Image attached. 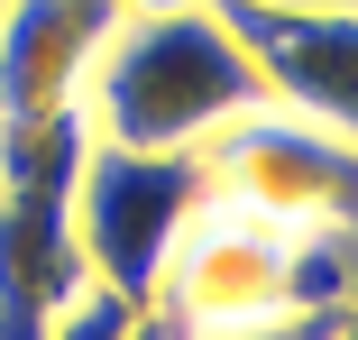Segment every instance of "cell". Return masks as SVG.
<instances>
[{"mask_svg": "<svg viewBox=\"0 0 358 340\" xmlns=\"http://www.w3.org/2000/svg\"><path fill=\"white\" fill-rule=\"evenodd\" d=\"M129 340H184V331H175L166 313H138V331H129Z\"/></svg>", "mask_w": 358, "mask_h": 340, "instance_id": "8", "label": "cell"}, {"mask_svg": "<svg viewBox=\"0 0 358 340\" xmlns=\"http://www.w3.org/2000/svg\"><path fill=\"white\" fill-rule=\"evenodd\" d=\"M211 193L239 202V212L257 221H285V230H303V221H349V193H358V166H349V129L331 120H303V111H239L221 139H202L193 148Z\"/></svg>", "mask_w": 358, "mask_h": 340, "instance_id": "3", "label": "cell"}, {"mask_svg": "<svg viewBox=\"0 0 358 340\" xmlns=\"http://www.w3.org/2000/svg\"><path fill=\"white\" fill-rule=\"evenodd\" d=\"M257 74L230 46V28L211 19V0L184 10H120L110 37L92 46V74L74 92L83 129L101 148H202L221 139L239 111H257Z\"/></svg>", "mask_w": 358, "mask_h": 340, "instance_id": "1", "label": "cell"}, {"mask_svg": "<svg viewBox=\"0 0 358 340\" xmlns=\"http://www.w3.org/2000/svg\"><path fill=\"white\" fill-rule=\"evenodd\" d=\"M148 313H166L175 331H221V322L285 313V221H257V212L211 193L193 212V230L175 239L166 285H157Z\"/></svg>", "mask_w": 358, "mask_h": 340, "instance_id": "4", "label": "cell"}, {"mask_svg": "<svg viewBox=\"0 0 358 340\" xmlns=\"http://www.w3.org/2000/svg\"><path fill=\"white\" fill-rule=\"evenodd\" d=\"M202 202H211L202 157H184V148H101L92 139L83 166H74V193H64V230H74L83 285L148 313L157 285H166V257L193 230Z\"/></svg>", "mask_w": 358, "mask_h": 340, "instance_id": "2", "label": "cell"}, {"mask_svg": "<svg viewBox=\"0 0 358 340\" xmlns=\"http://www.w3.org/2000/svg\"><path fill=\"white\" fill-rule=\"evenodd\" d=\"M275 111L349 129L358 120V10H285V0H211Z\"/></svg>", "mask_w": 358, "mask_h": 340, "instance_id": "5", "label": "cell"}, {"mask_svg": "<svg viewBox=\"0 0 358 340\" xmlns=\"http://www.w3.org/2000/svg\"><path fill=\"white\" fill-rule=\"evenodd\" d=\"M331 331H349V313H257V322L184 331V340H331Z\"/></svg>", "mask_w": 358, "mask_h": 340, "instance_id": "7", "label": "cell"}, {"mask_svg": "<svg viewBox=\"0 0 358 340\" xmlns=\"http://www.w3.org/2000/svg\"><path fill=\"white\" fill-rule=\"evenodd\" d=\"M331 340H358V322H349V331H331Z\"/></svg>", "mask_w": 358, "mask_h": 340, "instance_id": "9", "label": "cell"}, {"mask_svg": "<svg viewBox=\"0 0 358 340\" xmlns=\"http://www.w3.org/2000/svg\"><path fill=\"white\" fill-rule=\"evenodd\" d=\"M285 313H358V248L349 221L285 230Z\"/></svg>", "mask_w": 358, "mask_h": 340, "instance_id": "6", "label": "cell"}]
</instances>
